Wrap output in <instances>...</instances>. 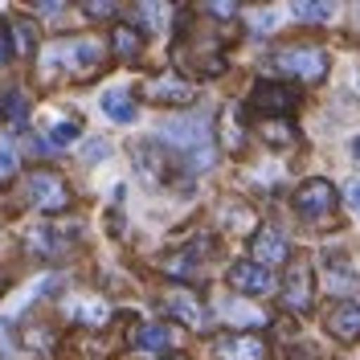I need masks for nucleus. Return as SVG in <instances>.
I'll return each mask as SVG.
<instances>
[{
  "label": "nucleus",
  "instance_id": "obj_1",
  "mask_svg": "<svg viewBox=\"0 0 360 360\" xmlns=\"http://www.w3.org/2000/svg\"><path fill=\"white\" fill-rule=\"evenodd\" d=\"M160 143H168L193 172H205L213 164V127H209V115L168 119L160 127Z\"/></svg>",
  "mask_w": 360,
  "mask_h": 360
},
{
  "label": "nucleus",
  "instance_id": "obj_2",
  "mask_svg": "<svg viewBox=\"0 0 360 360\" xmlns=\"http://www.w3.org/2000/svg\"><path fill=\"white\" fill-rule=\"evenodd\" d=\"M45 70H62L70 78H90L94 70L103 66V45L98 41H86V37H70V41H53L45 49Z\"/></svg>",
  "mask_w": 360,
  "mask_h": 360
},
{
  "label": "nucleus",
  "instance_id": "obj_3",
  "mask_svg": "<svg viewBox=\"0 0 360 360\" xmlns=\"http://www.w3.org/2000/svg\"><path fill=\"white\" fill-rule=\"evenodd\" d=\"M270 74H287V78H299V82H319L328 74V53L319 45H283L266 58Z\"/></svg>",
  "mask_w": 360,
  "mask_h": 360
},
{
  "label": "nucleus",
  "instance_id": "obj_4",
  "mask_svg": "<svg viewBox=\"0 0 360 360\" xmlns=\"http://www.w3.org/2000/svg\"><path fill=\"white\" fill-rule=\"evenodd\" d=\"M25 193H29V205L41 209V213H62V209H70L66 180L58 176V172H49V168H37L33 176L25 180Z\"/></svg>",
  "mask_w": 360,
  "mask_h": 360
},
{
  "label": "nucleus",
  "instance_id": "obj_5",
  "mask_svg": "<svg viewBox=\"0 0 360 360\" xmlns=\"http://www.w3.org/2000/svg\"><path fill=\"white\" fill-rule=\"evenodd\" d=\"M213 356L217 360H266V340L250 336V332H229L213 340Z\"/></svg>",
  "mask_w": 360,
  "mask_h": 360
},
{
  "label": "nucleus",
  "instance_id": "obj_6",
  "mask_svg": "<svg viewBox=\"0 0 360 360\" xmlns=\"http://www.w3.org/2000/svg\"><path fill=\"white\" fill-rule=\"evenodd\" d=\"M143 98H152V103H172V107H188V103L197 98V90L168 70V74H156V78L143 82Z\"/></svg>",
  "mask_w": 360,
  "mask_h": 360
},
{
  "label": "nucleus",
  "instance_id": "obj_7",
  "mask_svg": "<svg viewBox=\"0 0 360 360\" xmlns=\"http://www.w3.org/2000/svg\"><path fill=\"white\" fill-rule=\"evenodd\" d=\"M332 205H336V188H332V184H328V180H303V184H299V193H295V209H299V213H303V217H323V213H328V209H332Z\"/></svg>",
  "mask_w": 360,
  "mask_h": 360
},
{
  "label": "nucleus",
  "instance_id": "obj_8",
  "mask_svg": "<svg viewBox=\"0 0 360 360\" xmlns=\"http://www.w3.org/2000/svg\"><path fill=\"white\" fill-rule=\"evenodd\" d=\"M311 266L307 262H291L287 266V278H283V303L291 311H307L311 307Z\"/></svg>",
  "mask_w": 360,
  "mask_h": 360
},
{
  "label": "nucleus",
  "instance_id": "obj_9",
  "mask_svg": "<svg viewBox=\"0 0 360 360\" xmlns=\"http://www.w3.org/2000/svg\"><path fill=\"white\" fill-rule=\"evenodd\" d=\"M254 266H278V262H287V238H283V229H274V225H266V229H258V238H254Z\"/></svg>",
  "mask_w": 360,
  "mask_h": 360
},
{
  "label": "nucleus",
  "instance_id": "obj_10",
  "mask_svg": "<svg viewBox=\"0 0 360 360\" xmlns=\"http://www.w3.org/2000/svg\"><path fill=\"white\" fill-rule=\"evenodd\" d=\"M229 287L238 295H266L274 278H270V270L254 266V262H238V266H229Z\"/></svg>",
  "mask_w": 360,
  "mask_h": 360
},
{
  "label": "nucleus",
  "instance_id": "obj_11",
  "mask_svg": "<svg viewBox=\"0 0 360 360\" xmlns=\"http://www.w3.org/2000/svg\"><path fill=\"white\" fill-rule=\"evenodd\" d=\"M254 107L270 115H291L295 111V90L274 86V82H258L254 86Z\"/></svg>",
  "mask_w": 360,
  "mask_h": 360
},
{
  "label": "nucleus",
  "instance_id": "obj_12",
  "mask_svg": "<svg viewBox=\"0 0 360 360\" xmlns=\"http://www.w3.org/2000/svg\"><path fill=\"white\" fill-rule=\"evenodd\" d=\"M328 332L344 344L360 340V303H340L336 311L328 315Z\"/></svg>",
  "mask_w": 360,
  "mask_h": 360
},
{
  "label": "nucleus",
  "instance_id": "obj_13",
  "mask_svg": "<svg viewBox=\"0 0 360 360\" xmlns=\"http://www.w3.org/2000/svg\"><path fill=\"white\" fill-rule=\"evenodd\" d=\"M164 303H168V311L176 315V319H184L188 328H205V307L188 291H172Z\"/></svg>",
  "mask_w": 360,
  "mask_h": 360
},
{
  "label": "nucleus",
  "instance_id": "obj_14",
  "mask_svg": "<svg viewBox=\"0 0 360 360\" xmlns=\"http://www.w3.org/2000/svg\"><path fill=\"white\" fill-rule=\"evenodd\" d=\"M103 111L111 115L115 123H131L135 119V98L127 94V90H107V94H103Z\"/></svg>",
  "mask_w": 360,
  "mask_h": 360
},
{
  "label": "nucleus",
  "instance_id": "obj_15",
  "mask_svg": "<svg viewBox=\"0 0 360 360\" xmlns=\"http://www.w3.org/2000/svg\"><path fill=\"white\" fill-rule=\"evenodd\" d=\"M197 258H201V250H180V254H168L164 258V270L168 274H176V278H197L201 274V266H197Z\"/></svg>",
  "mask_w": 360,
  "mask_h": 360
},
{
  "label": "nucleus",
  "instance_id": "obj_16",
  "mask_svg": "<svg viewBox=\"0 0 360 360\" xmlns=\"http://www.w3.org/2000/svg\"><path fill=\"white\" fill-rule=\"evenodd\" d=\"M135 344H139L143 352H168V348H172V328H164V323H148V328L135 336Z\"/></svg>",
  "mask_w": 360,
  "mask_h": 360
},
{
  "label": "nucleus",
  "instance_id": "obj_17",
  "mask_svg": "<svg viewBox=\"0 0 360 360\" xmlns=\"http://www.w3.org/2000/svg\"><path fill=\"white\" fill-rule=\"evenodd\" d=\"M291 13L299 17V21L319 25V21H332V17H336V4H315V0H299Z\"/></svg>",
  "mask_w": 360,
  "mask_h": 360
},
{
  "label": "nucleus",
  "instance_id": "obj_18",
  "mask_svg": "<svg viewBox=\"0 0 360 360\" xmlns=\"http://www.w3.org/2000/svg\"><path fill=\"white\" fill-rule=\"evenodd\" d=\"M139 49H143V41H139V33H135V29H127V25H123V29H115V53H119L123 62H135V58H139Z\"/></svg>",
  "mask_w": 360,
  "mask_h": 360
},
{
  "label": "nucleus",
  "instance_id": "obj_19",
  "mask_svg": "<svg viewBox=\"0 0 360 360\" xmlns=\"http://www.w3.org/2000/svg\"><path fill=\"white\" fill-rule=\"evenodd\" d=\"M328 283H332L336 291H352V287H356V274L344 266V258L328 254Z\"/></svg>",
  "mask_w": 360,
  "mask_h": 360
},
{
  "label": "nucleus",
  "instance_id": "obj_20",
  "mask_svg": "<svg viewBox=\"0 0 360 360\" xmlns=\"http://www.w3.org/2000/svg\"><path fill=\"white\" fill-rule=\"evenodd\" d=\"M0 115H8L13 123H25V115H29V103L21 98V90H0Z\"/></svg>",
  "mask_w": 360,
  "mask_h": 360
},
{
  "label": "nucleus",
  "instance_id": "obj_21",
  "mask_svg": "<svg viewBox=\"0 0 360 360\" xmlns=\"http://www.w3.org/2000/svg\"><path fill=\"white\" fill-rule=\"evenodd\" d=\"M221 315L225 319H233V323H262V311H254L250 303H238V299H225Z\"/></svg>",
  "mask_w": 360,
  "mask_h": 360
},
{
  "label": "nucleus",
  "instance_id": "obj_22",
  "mask_svg": "<svg viewBox=\"0 0 360 360\" xmlns=\"http://www.w3.org/2000/svg\"><path fill=\"white\" fill-rule=\"evenodd\" d=\"M78 131H82L78 119H58V123L49 127V143H53V148H70V143L78 139Z\"/></svg>",
  "mask_w": 360,
  "mask_h": 360
},
{
  "label": "nucleus",
  "instance_id": "obj_23",
  "mask_svg": "<svg viewBox=\"0 0 360 360\" xmlns=\"http://www.w3.org/2000/svg\"><path fill=\"white\" fill-rule=\"evenodd\" d=\"M13 176H17V148L8 135H0V184H8Z\"/></svg>",
  "mask_w": 360,
  "mask_h": 360
},
{
  "label": "nucleus",
  "instance_id": "obj_24",
  "mask_svg": "<svg viewBox=\"0 0 360 360\" xmlns=\"http://www.w3.org/2000/svg\"><path fill=\"white\" fill-rule=\"evenodd\" d=\"M29 250H33V254H41V258H53V254L62 250V242H58V233H53V229H37V233L29 238Z\"/></svg>",
  "mask_w": 360,
  "mask_h": 360
},
{
  "label": "nucleus",
  "instance_id": "obj_25",
  "mask_svg": "<svg viewBox=\"0 0 360 360\" xmlns=\"http://www.w3.org/2000/svg\"><path fill=\"white\" fill-rule=\"evenodd\" d=\"M70 315H78L82 323H90V328H98V323L107 319V303H82V307H70Z\"/></svg>",
  "mask_w": 360,
  "mask_h": 360
},
{
  "label": "nucleus",
  "instance_id": "obj_26",
  "mask_svg": "<svg viewBox=\"0 0 360 360\" xmlns=\"http://www.w3.org/2000/svg\"><path fill=\"white\" fill-rule=\"evenodd\" d=\"M13 33H17V49H21V53H29V49H33V41H37V29H33L29 21H17V25H13Z\"/></svg>",
  "mask_w": 360,
  "mask_h": 360
},
{
  "label": "nucleus",
  "instance_id": "obj_27",
  "mask_svg": "<svg viewBox=\"0 0 360 360\" xmlns=\"http://www.w3.org/2000/svg\"><path fill=\"white\" fill-rule=\"evenodd\" d=\"M135 17H139L143 25H152V29H156V25H164L168 8H160V4H139V8H135Z\"/></svg>",
  "mask_w": 360,
  "mask_h": 360
},
{
  "label": "nucleus",
  "instance_id": "obj_28",
  "mask_svg": "<svg viewBox=\"0 0 360 360\" xmlns=\"http://www.w3.org/2000/svg\"><path fill=\"white\" fill-rule=\"evenodd\" d=\"M266 29H274V13L262 8V13H254V37H266Z\"/></svg>",
  "mask_w": 360,
  "mask_h": 360
},
{
  "label": "nucleus",
  "instance_id": "obj_29",
  "mask_svg": "<svg viewBox=\"0 0 360 360\" xmlns=\"http://www.w3.org/2000/svg\"><path fill=\"white\" fill-rule=\"evenodd\" d=\"M86 17H94V21H98V17H115V4H98V0H94V4H86Z\"/></svg>",
  "mask_w": 360,
  "mask_h": 360
},
{
  "label": "nucleus",
  "instance_id": "obj_30",
  "mask_svg": "<svg viewBox=\"0 0 360 360\" xmlns=\"http://www.w3.org/2000/svg\"><path fill=\"white\" fill-rule=\"evenodd\" d=\"M111 152V143L107 139H94V143H86V160H98V156H107Z\"/></svg>",
  "mask_w": 360,
  "mask_h": 360
},
{
  "label": "nucleus",
  "instance_id": "obj_31",
  "mask_svg": "<svg viewBox=\"0 0 360 360\" xmlns=\"http://www.w3.org/2000/svg\"><path fill=\"white\" fill-rule=\"evenodd\" d=\"M344 197H348V209H352V213H360V180H352V184H348V193H344Z\"/></svg>",
  "mask_w": 360,
  "mask_h": 360
},
{
  "label": "nucleus",
  "instance_id": "obj_32",
  "mask_svg": "<svg viewBox=\"0 0 360 360\" xmlns=\"http://www.w3.org/2000/svg\"><path fill=\"white\" fill-rule=\"evenodd\" d=\"M209 13H213V17H233L238 8H233V4H209Z\"/></svg>",
  "mask_w": 360,
  "mask_h": 360
},
{
  "label": "nucleus",
  "instance_id": "obj_33",
  "mask_svg": "<svg viewBox=\"0 0 360 360\" xmlns=\"http://www.w3.org/2000/svg\"><path fill=\"white\" fill-rule=\"evenodd\" d=\"M4 62H8V33L0 29V66H4Z\"/></svg>",
  "mask_w": 360,
  "mask_h": 360
},
{
  "label": "nucleus",
  "instance_id": "obj_34",
  "mask_svg": "<svg viewBox=\"0 0 360 360\" xmlns=\"http://www.w3.org/2000/svg\"><path fill=\"white\" fill-rule=\"evenodd\" d=\"M352 156L360 160V135H356V139H352Z\"/></svg>",
  "mask_w": 360,
  "mask_h": 360
},
{
  "label": "nucleus",
  "instance_id": "obj_35",
  "mask_svg": "<svg viewBox=\"0 0 360 360\" xmlns=\"http://www.w3.org/2000/svg\"><path fill=\"white\" fill-rule=\"evenodd\" d=\"M356 17H360V8H356Z\"/></svg>",
  "mask_w": 360,
  "mask_h": 360
}]
</instances>
